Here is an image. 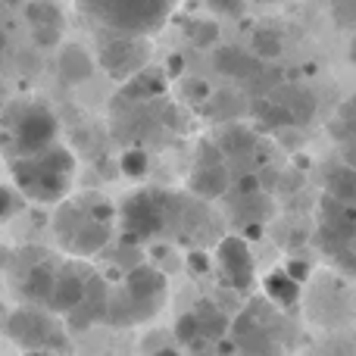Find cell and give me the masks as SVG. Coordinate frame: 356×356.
Returning a JSON list of instances; mask_svg holds the SVG:
<instances>
[{
  "label": "cell",
  "instance_id": "83f0119b",
  "mask_svg": "<svg viewBox=\"0 0 356 356\" xmlns=\"http://www.w3.org/2000/svg\"><path fill=\"white\" fill-rule=\"evenodd\" d=\"M241 191H244V194H250V191H257L259 188V178H253V175H244L241 178V184H238Z\"/></svg>",
  "mask_w": 356,
  "mask_h": 356
},
{
  "label": "cell",
  "instance_id": "8fae6325",
  "mask_svg": "<svg viewBox=\"0 0 356 356\" xmlns=\"http://www.w3.org/2000/svg\"><path fill=\"white\" fill-rule=\"evenodd\" d=\"M216 72H222L225 79H253L263 66V60H257L253 54H244L241 47H219L213 56Z\"/></svg>",
  "mask_w": 356,
  "mask_h": 356
},
{
  "label": "cell",
  "instance_id": "f546056e",
  "mask_svg": "<svg viewBox=\"0 0 356 356\" xmlns=\"http://www.w3.org/2000/svg\"><path fill=\"white\" fill-rule=\"evenodd\" d=\"M288 272H291V275L297 278V282H300V275H303V272H307V266H300V263H297V266H291Z\"/></svg>",
  "mask_w": 356,
  "mask_h": 356
},
{
  "label": "cell",
  "instance_id": "3957f363",
  "mask_svg": "<svg viewBox=\"0 0 356 356\" xmlns=\"http://www.w3.org/2000/svg\"><path fill=\"white\" fill-rule=\"evenodd\" d=\"M81 10L116 35H147L166 22L175 0H79Z\"/></svg>",
  "mask_w": 356,
  "mask_h": 356
},
{
  "label": "cell",
  "instance_id": "44dd1931",
  "mask_svg": "<svg viewBox=\"0 0 356 356\" xmlns=\"http://www.w3.org/2000/svg\"><path fill=\"white\" fill-rule=\"evenodd\" d=\"M219 147H222V154H232V156L247 154V150L253 147V131H247V129H228L225 135H222Z\"/></svg>",
  "mask_w": 356,
  "mask_h": 356
},
{
  "label": "cell",
  "instance_id": "1f68e13d",
  "mask_svg": "<svg viewBox=\"0 0 356 356\" xmlns=\"http://www.w3.org/2000/svg\"><path fill=\"white\" fill-rule=\"evenodd\" d=\"M3 50H6V35L0 31V60H3Z\"/></svg>",
  "mask_w": 356,
  "mask_h": 356
},
{
  "label": "cell",
  "instance_id": "9a60e30c",
  "mask_svg": "<svg viewBox=\"0 0 356 356\" xmlns=\"http://www.w3.org/2000/svg\"><path fill=\"white\" fill-rule=\"evenodd\" d=\"M129 85H125V97L131 100H154L163 94V88H166V75L156 72V69H138L131 79H125Z\"/></svg>",
  "mask_w": 356,
  "mask_h": 356
},
{
  "label": "cell",
  "instance_id": "5bb4252c",
  "mask_svg": "<svg viewBox=\"0 0 356 356\" xmlns=\"http://www.w3.org/2000/svg\"><path fill=\"white\" fill-rule=\"evenodd\" d=\"M263 288H266V297L278 307H294L300 300V282L291 275L288 269H275L263 278Z\"/></svg>",
  "mask_w": 356,
  "mask_h": 356
},
{
  "label": "cell",
  "instance_id": "52a82bcc",
  "mask_svg": "<svg viewBox=\"0 0 356 356\" xmlns=\"http://www.w3.org/2000/svg\"><path fill=\"white\" fill-rule=\"evenodd\" d=\"M144 56H147V44L144 35H116L100 47V66L113 75V79L125 81L144 69Z\"/></svg>",
  "mask_w": 356,
  "mask_h": 356
},
{
  "label": "cell",
  "instance_id": "277c9868",
  "mask_svg": "<svg viewBox=\"0 0 356 356\" xmlns=\"http://www.w3.org/2000/svg\"><path fill=\"white\" fill-rule=\"evenodd\" d=\"M3 332L13 344H19L22 350L44 353V350H69L66 328L56 322V313H50L47 307H22L13 309L3 322Z\"/></svg>",
  "mask_w": 356,
  "mask_h": 356
},
{
  "label": "cell",
  "instance_id": "4316f807",
  "mask_svg": "<svg viewBox=\"0 0 356 356\" xmlns=\"http://www.w3.org/2000/svg\"><path fill=\"white\" fill-rule=\"evenodd\" d=\"M188 266H191L194 272H207V269H209V257H207V253H191V257H188Z\"/></svg>",
  "mask_w": 356,
  "mask_h": 356
},
{
  "label": "cell",
  "instance_id": "ba28073f",
  "mask_svg": "<svg viewBox=\"0 0 356 356\" xmlns=\"http://www.w3.org/2000/svg\"><path fill=\"white\" fill-rule=\"evenodd\" d=\"M216 259H219V272H222V282L234 291H247L253 284V257H250V247H247L244 238H222L219 250H216Z\"/></svg>",
  "mask_w": 356,
  "mask_h": 356
},
{
  "label": "cell",
  "instance_id": "5b68a950",
  "mask_svg": "<svg viewBox=\"0 0 356 356\" xmlns=\"http://www.w3.org/2000/svg\"><path fill=\"white\" fill-rule=\"evenodd\" d=\"M119 219H122V232L129 238L141 241V238H154L163 232L166 225V207H163L160 194L154 191H138L119 209Z\"/></svg>",
  "mask_w": 356,
  "mask_h": 356
},
{
  "label": "cell",
  "instance_id": "6da1fadb",
  "mask_svg": "<svg viewBox=\"0 0 356 356\" xmlns=\"http://www.w3.org/2000/svg\"><path fill=\"white\" fill-rule=\"evenodd\" d=\"M75 156L60 144H50L38 154H19L13 163V184L25 200L35 203H60L69 194Z\"/></svg>",
  "mask_w": 356,
  "mask_h": 356
},
{
  "label": "cell",
  "instance_id": "d6986e66",
  "mask_svg": "<svg viewBox=\"0 0 356 356\" xmlns=\"http://www.w3.org/2000/svg\"><path fill=\"white\" fill-rule=\"evenodd\" d=\"M282 35L272 29H257L253 31V56L257 60H275V56H282Z\"/></svg>",
  "mask_w": 356,
  "mask_h": 356
},
{
  "label": "cell",
  "instance_id": "8992f818",
  "mask_svg": "<svg viewBox=\"0 0 356 356\" xmlns=\"http://www.w3.org/2000/svg\"><path fill=\"white\" fill-rule=\"evenodd\" d=\"M60 135V122H56L54 110L41 104H31L19 113V119L13 122V141H16L19 154H38V150L56 144Z\"/></svg>",
  "mask_w": 356,
  "mask_h": 356
},
{
  "label": "cell",
  "instance_id": "603a6c76",
  "mask_svg": "<svg viewBox=\"0 0 356 356\" xmlns=\"http://www.w3.org/2000/svg\"><path fill=\"white\" fill-rule=\"evenodd\" d=\"M119 166H122V175L129 178H144L147 175V154L141 147H131L119 156Z\"/></svg>",
  "mask_w": 356,
  "mask_h": 356
},
{
  "label": "cell",
  "instance_id": "ac0fdd59",
  "mask_svg": "<svg viewBox=\"0 0 356 356\" xmlns=\"http://www.w3.org/2000/svg\"><path fill=\"white\" fill-rule=\"evenodd\" d=\"M328 191L334 194V200L347 203L356 200V169L353 166H338L328 172Z\"/></svg>",
  "mask_w": 356,
  "mask_h": 356
},
{
  "label": "cell",
  "instance_id": "f1b7e54d",
  "mask_svg": "<svg viewBox=\"0 0 356 356\" xmlns=\"http://www.w3.org/2000/svg\"><path fill=\"white\" fill-rule=\"evenodd\" d=\"M169 72H172V75L181 72V60H178V56H172V60H169Z\"/></svg>",
  "mask_w": 356,
  "mask_h": 356
},
{
  "label": "cell",
  "instance_id": "4fadbf2b",
  "mask_svg": "<svg viewBox=\"0 0 356 356\" xmlns=\"http://www.w3.org/2000/svg\"><path fill=\"white\" fill-rule=\"evenodd\" d=\"M56 69H60L63 81H69V85H81V81L91 79L94 60L85 47H79V44H66V47L60 50V63H56Z\"/></svg>",
  "mask_w": 356,
  "mask_h": 356
},
{
  "label": "cell",
  "instance_id": "d4e9b609",
  "mask_svg": "<svg viewBox=\"0 0 356 356\" xmlns=\"http://www.w3.org/2000/svg\"><path fill=\"white\" fill-rule=\"evenodd\" d=\"M334 3V19L341 25H353L356 29V0H332Z\"/></svg>",
  "mask_w": 356,
  "mask_h": 356
},
{
  "label": "cell",
  "instance_id": "30bf717a",
  "mask_svg": "<svg viewBox=\"0 0 356 356\" xmlns=\"http://www.w3.org/2000/svg\"><path fill=\"white\" fill-rule=\"evenodd\" d=\"M85 288H88V275H81L75 266H60L47 309L50 313H56V316L72 313V309L81 303V297H85Z\"/></svg>",
  "mask_w": 356,
  "mask_h": 356
},
{
  "label": "cell",
  "instance_id": "7c38bea8",
  "mask_svg": "<svg viewBox=\"0 0 356 356\" xmlns=\"http://www.w3.org/2000/svg\"><path fill=\"white\" fill-rule=\"evenodd\" d=\"M191 191L203 200H216L228 191V172L222 163H200L191 175Z\"/></svg>",
  "mask_w": 356,
  "mask_h": 356
},
{
  "label": "cell",
  "instance_id": "e0dca14e",
  "mask_svg": "<svg viewBox=\"0 0 356 356\" xmlns=\"http://www.w3.org/2000/svg\"><path fill=\"white\" fill-rule=\"evenodd\" d=\"M25 19L31 29H60L63 31V13L54 0H29Z\"/></svg>",
  "mask_w": 356,
  "mask_h": 356
},
{
  "label": "cell",
  "instance_id": "484cf974",
  "mask_svg": "<svg viewBox=\"0 0 356 356\" xmlns=\"http://www.w3.org/2000/svg\"><path fill=\"white\" fill-rule=\"evenodd\" d=\"M207 6L222 13V16H238V13L244 10V0H207Z\"/></svg>",
  "mask_w": 356,
  "mask_h": 356
},
{
  "label": "cell",
  "instance_id": "ffe728a7",
  "mask_svg": "<svg viewBox=\"0 0 356 356\" xmlns=\"http://www.w3.org/2000/svg\"><path fill=\"white\" fill-rule=\"evenodd\" d=\"M175 338H178V344H184V347H191V350H203V334H200V322H197V313H184L181 319L175 322Z\"/></svg>",
  "mask_w": 356,
  "mask_h": 356
},
{
  "label": "cell",
  "instance_id": "2e32d148",
  "mask_svg": "<svg viewBox=\"0 0 356 356\" xmlns=\"http://www.w3.org/2000/svg\"><path fill=\"white\" fill-rule=\"evenodd\" d=\"M194 313H197V322H200V334L209 341V344H216L219 338H225L228 328H232L228 316L222 313L216 303H209V300H200V303H197Z\"/></svg>",
  "mask_w": 356,
  "mask_h": 356
},
{
  "label": "cell",
  "instance_id": "7a4b0ae2",
  "mask_svg": "<svg viewBox=\"0 0 356 356\" xmlns=\"http://www.w3.org/2000/svg\"><path fill=\"white\" fill-rule=\"evenodd\" d=\"M113 216L116 213L106 200H91L88 207L63 203L54 216V232L72 257H94L110 244Z\"/></svg>",
  "mask_w": 356,
  "mask_h": 356
},
{
  "label": "cell",
  "instance_id": "9c48e42d",
  "mask_svg": "<svg viewBox=\"0 0 356 356\" xmlns=\"http://www.w3.org/2000/svg\"><path fill=\"white\" fill-rule=\"evenodd\" d=\"M56 272H60L56 263H50V259H44V257L35 259V263L22 272V278L16 282L19 294H22L31 307H47L50 294H54V284H56Z\"/></svg>",
  "mask_w": 356,
  "mask_h": 356
},
{
  "label": "cell",
  "instance_id": "7402d4cb",
  "mask_svg": "<svg viewBox=\"0 0 356 356\" xmlns=\"http://www.w3.org/2000/svg\"><path fill=\"white\" fill-rule=\"evenodd\" d=\"M25 197L16 184H0V222L13 219L16 213H22Z\"/></svg>",
  "mask_w": 356,
  "mask_h": 356
},
{
  "label": "cell",
  "instance_id": "cb8c5ba5",
  "mask_svg": "<svg viewBox=\"0 0 356 356\" xmlns=\"http://www.w3.org/2000/svg\"><path fill=\"white\" fill-rule=\"evenodd\" d=\"M216 35H219V29H216L213 22H197L194 31H191V41H194L197 47H209V44L216 41Z\"/></svg>",
  "mask_w": 356,
  "mask_h": 356
},
{
  "label": "cell",
  "instance_id": "4dcf8cb0",
  "mask_svg": "<svg viewBox=\"0 0 356 356\" xmlns=\"http://www.w3.org/2000/svg\"><path fill=\"white\" fill-rule=\"evenodd\" d=\"M350 63L356 66V35H353V41H350Z\"/></svg>",
  "mask_w": 356,
  "mask_h": 356
}]
</instances>
